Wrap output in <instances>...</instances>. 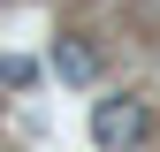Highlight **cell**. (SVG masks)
<instances>
[{
  "label": "cell",
  "instance_id": "1",
  "mask_svg": "<svg viewBox=\"0 0 160 152\" xmlns=\"http://www.w3.org/2000/svg\"><path fill=\"white\" fill-rule=\"evenodd\" d=\"M92 137L107 145V152L145 145V137H152V107L137 99V91H130V99H99V107H92Z\"/></svg>",
  "mask_w": 160,
  "mask_h": 152
},
{
  "label": "cell",
  "instance_id": "2",
  "mask_svg": "<svg viewBox=\"0 0 160 152\" xmlns=\"http://www.w3.org/2000/svg\"><path fill=\"white\" fill-rule=\"evenodd\" d=\"M53 76H61V84H92V76H99V46L61 38V46H53Z\"/></svg>",
  "mask_w": 160,
  "mask_h": 152
},
{
  "label": "cell",
  "instance_id": "3",
  "mask_svg": "<svg viewBox=\"0 0 160 152\" xmlns=\"http://www.w3.org/2000/svg\"><path fill=\"white\" fill-rule=\"evenodd\" d=\"M38 84V61H23V53H0V91H31Z\"/></svg>",
  "mask_w": 160,
  "mask_h": 152
}]
</instances>
